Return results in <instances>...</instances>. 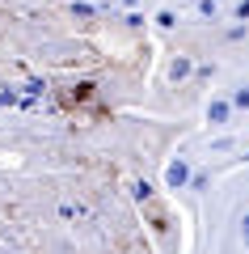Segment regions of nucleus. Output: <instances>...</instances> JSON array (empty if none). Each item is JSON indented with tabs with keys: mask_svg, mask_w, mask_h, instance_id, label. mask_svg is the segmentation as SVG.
Masks as SVG:
<instances>
[{
	"mask_svg": "<svg viewBox=\"0 0 249 254\" xmlns=\"http://www.w3.org/2000/svg\"><path fill=\"white\" fill-rule=\"evenodd\" d=\"M165 182H169V187H178V190H182V187H190V165L178 157V161L165 170Z\"/></svg>",
	"mask_w": 249,
	"mask_h": 254,
	"instance_id": "nucleus-1",
	"label": "nucleus"
},
{
	"mask_svg": "<svg viewBox=\"0 0 249 254\" xmlns=\"http://www.w3.org/2000/svg\"><path fill=\"white\" fill-rule=\"evenodd\" d=\"M207 119H211V123H224V119H228V102H211V106H207Z\"/></svg>",
	"mask_w": 249,
	"mask_h": 254,
	"instance_id": "nucleus-2",
	"label": "nucleus"
},
{
	"mask_svg": "<svg viewBox=\"0 0 249 254\" xmlns=\"http://www.w3.org/2000/svg\"><path fill=\"white\" fill-rule=\"evenodd\" d=\"M131 195H135V199H152V187H148V182H135V187H131Z\"/></svg>",
	"mask_w": 249,
	"mask_h": 254,
	"instance_id": "nucleus-3",
	"label": "nucleus"
},
{
	"mask_svg": "<svg viewBox=\"0 0 249 254\" xmlns=\"http://www.w3.org/2000/svg\"><path fill=\"white\" fill-rule=\"evenodd\" d=\"M182 76H190V60H178V64H173V81H182Z\"/></svg>",
	"mask_w": 249,
	"mask_h": 254,
	"instance_id": "nucleus-4",
	"label": "nucleus"
},
{
	"mask_svg": "<svg viewBox=\"0 0 249 254\" xmlns=\"http://www.w3.org/2000/svg\"><path fill=\"white\" fill-rule=\"evenodd\" d=\"M232 106H241V110H249V89H237V93H232Z\"/></svg>",
	"mask_w": 249,
	"mask_h": 254,
	"instance_id": "nucleus-5",
	"label": "nucleus"
},
{
	"mask_svg": "<svg viewBox=\"0 0 249 254\" xmlns=\"http://www.w3.org/2000/svg\"><path fill=\"white\" fill-rule=\"evenodd\" d=\"M26 93H30V98H43L47 85H43V81H30V85H26Z\"/></svg>",
	"mask_w": 249,
	"mask_h": 254,
	"instance_id": "nucleus-6",
	"label": "nucleus"
},
{
	"mask_svg": "<svg viewBox=\"0 0 249 254\" xmlns=\"http://www.w3.org/2000/svg\"><path fill=\"white\" fill-rule=\"evenodd\" d=\"M17 102H21V98H17L13 89H4V93H0V106H17Z\"/></svg>",
	"mask_w": 249,
	"mask_h": 254,
	"instance_id": "nucleus-7",
	"label": "nucleus"
},
{
	"mask_svg": "<svg viewBox=\"0 0 249 254\" xmlns=\"http://www.w3.org/2000/svg\"><path fill=\"white\" fill-rule=\"evenodd\" d=\"M241 242H245V250H249V212H245V220H241Z\"/></svg>",
	"mask_w": 249,
	"mask_h": 254,
	"instance_id": "nucleus-8",
	"label": "nucleus"
},
{
	"mask_svg": "<svg viewBox=\"0 0 249 254\" xmlns=\"http://www.w3.org/2000/svg\"><path fill=\"white\" fill-rule=\"evenodd\" d=\"M249 17V0H241V9H237V21H245Z\"/></svg>",
	"mask_w": 249,
	"mask_h": 254,
	"instance_id": "nucleus-9",
	"label": "nucleus"
},
{
	"mask_svg": "<svg viewBox=\"0 0 249 254\" xmlns=\"http://www.w3.org/2000/svg\"><path fill=\"white\" fill-rule=\"evenodd\" d=\"M127 4H131V0H127Z\"/></svg>",
	"mask_w": 249,
	"mask_h": 254,
	"instance_id": "nucleus-10",
	"label": "nucleus"
}]
</instances>
